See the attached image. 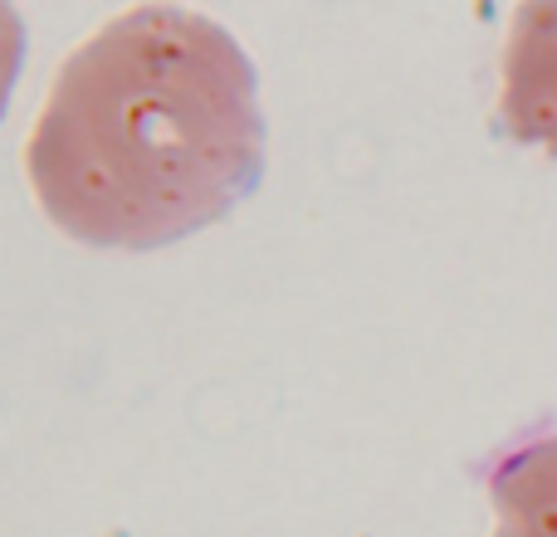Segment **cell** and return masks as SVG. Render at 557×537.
<instances>
[{
  "label": "cell",
  "mask_w": 557,
  "mask_h": 537,
  "mask_svg": "<svg viewBox=\"0 0 557 537\" xmlns=\"http://www.w3.org/2000/svg\"><path fill=\"white\" fill-rule=\"evenodd\" d=\"M499 123L557 157V5H519L499 54Z\"/></svg>",
  "instance_id": "obj_2"
},
{
  "label": "cell",
  "mask_w": 557,
  "mask_h": 537,
  "mask_svg": "<svg viewBox=\"0 0 557 537\" xmlns=\"http://www.w3.org/2000/svg\"><path fill=\"white\" fill-rule=\"evenodd\" d=\"M260 172L250 54L176 5H133L69 49L25 137L39 211L94 250L186 240L231 215Z\"/></svg>",
  "instance_id": "obj_1"
},
{
  "label": "cell",
  "mask_w": 557,
  "mask_h": 537,
  "mask_svg": "<svg viewBox=\"0 0 557 537\" xmlns=\"http://www.w3.org/2000/svg\"><path fill=\"white\" fill-rule=\"evenodd\" d=\"M20 45H25V25L10 5H0V113H5V98L10 84H15V68H20Z\"/></svg>",
  "instance_id": "obj_4"
},
{
  "label": "cell",
  "mask_w": 557,
  "mask_h": 537,
  "mask_svg": "<svg viewBox=\"0 0 557 537\" xmlns=\"http://www.w3.org/2000/svg\"><path fill=\"white\" fill-rule=\"evenodd\" d=\"M490 537H557V435L509 450L490 470Z\"/></svg>",
  "instance_id": "obj_3"
}]
</instances>
